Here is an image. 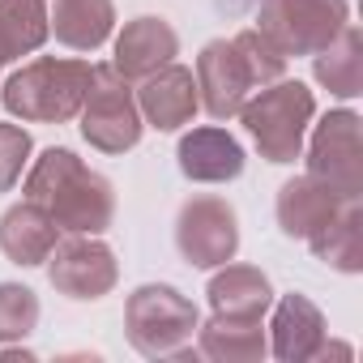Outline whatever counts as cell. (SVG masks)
<instances>
[{
  "instance_id": "obj_6",
  "label": "cell",
  "mask_w": 363,
  "mask_h": 363,
  "mask_svg": "<svg viewBox=\"0 0 363 363\" xmlns=\"http://www.w3.org/2000/svg\"><path fill=\"white\" fill-rule=\"evenodd\" d=\"M312 137H303L308 175L329 184L342 201H363V141H359V111L333 107L320 120L308 124Z\"/></svg>"
},
{
  "instance_id": "obj_5",
  "label": "cell",
  "mask_w": 363,
  "mask_h": 363,
  "mask_svg": "<svg viewBox=\"0 0 363 363\" xmlns=\"http://www.w3.org/2000/svg\"><path fill=\"white\" fill-rule=\"evenodd\" d=\"M346 22H350L346 0H261L257 5V30L286 60L316 56L342 35Z\"/></svg>"
},
{
  "instance_id": "obj_8",
  "label": "cell",
  "mask_w": 363,
  "mask_h": 363,
  "mask_svg": "<svg viewBox=\"0 0 363 363\" xmlns=\"http://www.w3.org/2000/svg\"><path fill=\"white\" fill-rule=\"evenodd\" d=\"M43 265H48V282L56 286V295L82 299V303L111 295L120 282V261L99 235H60Z\"/></svg>"
},
{
  "instance_id": "obj_25",
  "label": "cell",
  "mask_w": 363,
  "mask_h": 363,
  "mask_svg": "<svg viewBox=\"0 0 363 363\" xmlns=\"http://www.w3.org/2000/svg\"><path fill=\"white\" fill-rule=\"evenodd\" d=\"M35 154V141L22 124H0V193H13L18 179L26 175Z\"/></svg>"
},
{
  "instance_id": "obj_4",
  "label": "cell",
  "mask_w": 363,
  "mask_h": 363,
  "mask_svg": "<svg viewBox=\"0 0 363 363\" xmlns=\"http://www.w3.org/2000/svg\"><path fill=\"white\" fill-rule=\"evenodd\" d=\"M77 120H82V137L99 154H128L145 133V120L137 111V90L128 77L116 73V65L90 69V90Z\"/></svg>"
},
{
  "instance_id": "obj_20",
  "label": "cell",
  "mask_w": 363,
  "mask_h": 363,
  "mask_svg": "<svg viewBox=\"0 0 363 363\" xmlns=\"http://www.w3.org/2000/svg\"><path fill=\"white\" fill-rule=\"evenodd\" d=\"M312 77L342 103L363 94V35L354 22H346L342 35L312 56Z\"/></svg>"
},
{
  "instance_id": "obj_26",
  "label": "cell",
  "mask_w": 363,
  "mask_h": 363,
  "mask_svg": "<svg viewBox=\"0 0 363 363\" xmlns=\"http://www.w3.org/2000/svg\"><path fill=\"white\" fill-rule=\"evenodd\" d=\"M316 359H354V346H346V342H320V350H316Z\"/></svg>"
},
{
  "instance_id": "obj_9",
  "label": "cell",
  "mask_w": 363,
  "mask_h": 363,
  "mask_svg": "<svg viewBox=\"0 0 363 363\" xmlns=\"http://www.w3.org/2000/svg\"><path fill=\"white\" fill-rule=\"evenodd\" d=\"M43 210L56 218V227L65 235H103L116 218V184L82 162L52 193V201Z\"/></svg>"
},
{
  "instance_id": "obj_1",
  "label": "cell",
  "mask_w": 363,
  "mask_h": 363,
  "mask_svg": "<svg viewBox=\"0 0 363 363\" xmlns=\"http://www.w3.org/2000/svg\"><path fill=\"white\" fill-rule=\"evenodd\" d=\"M90 60L69 56H35L18 73H9L0 103L22 124H69L77 120L90 90Z\"/></svg>"
},
{
  "instance_id": "obj_22",
  "label": "cell",
  "mask_w": 363,
  "mask_h": 363,
  "mask_svg": "<svg viewBox=\"0 0 363 363\" xmlns=\"http://www.w3.org/2000/svg\"><path fill=\"white\" fill-rule=\"evenodd\" d=\"M0 39H5L9 56H35L52 30H48V0H0Z\"/></svg>"
},
{
  "instance_id": "obj_24",
  "label": "cell",
  "mask_w": 363,
  "mask_h": 363,
  "mask_svg": "<svg viewBox=\"0 0 363 363\" xmlns=\"http://www.w3.org/2000/svg\"><path fill=\"white\" fill-rule=\"evenodd\" d=\"M235 48H240V56H244V65H248V73H252V82H257V90L261 86H269V82H278V77H286V56L252 26V30H240L235 39H231Z\"/></svg>"
},
{
  "instance_id": "obj_18",
  "label": "cell",
  "mask_w": 363,
  "mask_h": 363,
  "mask_svg": "<svg viewBox=\"0 0 363 363\" xmlns=\"http://www.w3.org/2000/svg\"><path fill=\"white\" fill-rule=\"evenodd\" d=\"M210 312L214 316H244V320H265L269 303H274V286L257 265H218L210 286H206Z\"/></svg>"
},
{
  "instance_id": "obj_19",
  "label": "cell",
  "mask_w": 363,
  "mask_h": 363,
  "mask_svg": "<svg viewBox=\"0 0 363 363\" xmlns=\"http://www.w3.org/2000/svg\"><path fill=\"white\" fill-rule=\"evenodd\" d=\"M197 350L214 363H261L269 354L265 320L244 316H210L197 325Z\"/></svg>"
},
{
  "instance_id": "obj_27",
  "label": "cell",
  "mask_w": 363,
  "mask_h": 363,
  "mask_svg": "<svg viewBox=\"0 0 363 363\" xmlns=\"http://www.w3.org/2000/svg\"><path fill=\"white\" fill-rule=\"evenodd\" d=\"M13 56H9V48H5V39H0V73H5V65H9Z\"/></svg>"
},
{
  "instance_id": "obj_17",
  "label": "cell",
  "mask_w": 363,
  "mask_h": 363,
  "mask_svg": "<svg viewBox=\"0 0 363 363\" xmlns=\"http://www.w3.org/2000/svg\"><path fill=\"white\" fill-rule=\"evenodd\" d=\"M48 30L69 52H99L116 35V0H52Z\"/></svg>"
},
{
  "instance_id": "obj_2",
  "label": "cell",
  "mask_w": 363,
  "mask_h": 363,
  "mask_svg": "<svg viewBox=\"0 0 363 363\" xmlns=\"http://www.w3.org/2000/svg\"><path fill=\"white\" fill-rule=\"evenodd\" d=\"M240 120L252 145L261 150V158L274 167H286L303 154L308 124L316 120V94L295 77H278L248 94V103L240 107Z\"/></svg>"
},
{
  "instance_id": "obj_15",
  "label": "cell",
  "mask_w": 363,
  "mask_h": 363,
  "mask_svg": "<svg viewBox=\"0 0 363 363\" xmlns=\"http://www.w3.org/2000/svg\"><path fill=\"white\" fill-rule=\"evenodd\" d=\"M342 210V197L329 189V184H320L316 175H295V179H286V184L278 189V201H274V218H278V227H282V235H291V240H312L333 214Z\"/></svg>"
},
{
  "instance_id": "obj_14",
  "label": "cell",
  "mask_w": 363,
  "mask_h": 363,
  "mask_svg": "<svg viewBox=\"0 0 363 363\" xmlns=\"http://www.w3.org/2000/svg\"><path fill=\"white\" fill-rule=\"evenodd\" d=\"M175 56H179V35L167 18H154V13H141V18L124 22V30L116 35V48H111V65L128 82H141V77L158 73Z\"/></svg>"
},
{
  "instance_id": "obj_23",
  "label": "cell",
  "mask_w": 363,
  "mask_h": 363,
  "mask_svg": "<svg viewBox=\"0 0 363 363\" xmlns=\"http://www.w3.org/2000/svg\"><path fill=\"white\" fill-rule=\"evenodd\" d=\"M39 295L22 282H0V346L22 342L39 329Z\"/></svg>"
},
{
  "instance_id": "obj_3",
  "label": "cell",
  "mask_w": 363,
  "mask_h": 363,
  "mask_svg": "<svg viewBox=\"0 0 363 363\" xmlns=\"http://www.w3.org/2000/svg\"><path fill=\"white\" fill-rule=\"evenodd\" d=\"M201 312L197 303L167 282H145L124 303V333L128 346L145 359H171L179 346L197 337Z\"/></svg>"
},
{
  "instance_id": "obj_21",
  "label": "cell",
  "mask_w": 363,
  "mask_h": 363,
  "mask_svg": "<svg viewBox=\"0 0 363 363\" xmlns=\"http://www.w3.org/2000/svg\"><path fill=\"white\" fill-rule=\"evenodd\" d=\"M308 248L337 274H363V201H342V210L308 240Z\"/></svg>"
},
{
  "instance_id": "obj_10",
  "label": "cell",
  "mask_w": 363,
  "mask_h": 363,
  "mask_svg": "<svg viewBox=\"0 0 363 363\" xmlns=\"http://www.w3.org/2000/svg\"><path fill=\"white\" fill-rule=\"evenodd\" d=\"M193 77H197V99L214 120H235L240 107L248 103V94L257 90V82L231 39H210L197 56Z\"/></svg>"
},
{
  "instance_id": "obj_7",
  "label": "cell",
  "mask_w": 363,
  "mask_h": 363,
  "mask_svg": "<svg viewBox=\"0 0 363 363\" xmlns=\"http://www.w3.org/2000/svg\"><path fill=\"white\" fill-rule=\"evenodd\" d=\"M175 248L193 269H218L240 252V214L227 197H193L175 214Z\"/></svg>"
},
{
  "instance_id": "obj_16",
  "label": "cell",
  "mask_w": 363,
  "mask_h": 363,
  "mask_svg": "<svg viewBox=\"0 0 363 363\" xmlns=\"http://www.w3.org/2000/svg\"><path fill=\"white\" fill-rule=\"evenodd\" d=\"M60 235L65 231L56 227V218L39 201H26L22 197L18 206H9L5 214H0V252H5L13 265H22V269L43 265Z\"/></svg>"
},
{
  "instance_id": "obj_11",
  "label": "cell",
  "mask_w": 363,
  "mask_h": 363,
  "mask_svg": "<svg viewBox=\"0 0 363 363\" xmlns=\"http://www.w3.org/2000/svg\"><path fill=\"white\" fill-rule=\"evenodd\" d=\"M137 111H141L145 128H158V133H179L184 124H193V116L201 111L193 69L171 60L158 73L141 77L137 82Z\"/></svg>"
},
{
  "instance_id": "obj_12",
  "label": "cell",
  "mask_w": 363,
  "mask_h": 363,
  "mask_svg": "<svg viewBox=\"0 0 363 363\" xmlns=\"http://www.w3.org/2000/svg\"><path fill=\"white\" fill-rule=\"evenodd\" d=\"M269 308H274V316H269V325H265L269 354L282 359V363H312L316 350H320V342L329 337L325 312H320L308 295H299V291L274 299Z\"/></svg>"
},
{
  "instance_id": "obj_13",
  "label": "cell",
  "mask_w": 363,
  "mask_h": 363,
  "mask_svg": "<svg viewBox=\"0 0 363 363\" xmlns=\"http://www.w3.org/2000/svg\"><path fill=\"white\" fill-rule=\"evenodd\" d=\"M175 162H179V175L193 179V184H231V179L244 175V145L218 128V124H201V128H189L175 145Z\"/></svg>"
}]
</instances>
